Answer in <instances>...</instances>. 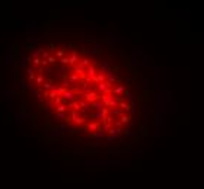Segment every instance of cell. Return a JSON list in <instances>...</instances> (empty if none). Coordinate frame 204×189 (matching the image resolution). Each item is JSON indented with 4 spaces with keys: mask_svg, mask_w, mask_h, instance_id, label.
<instances>
[{
    "mask_svg": "<svg viewBox=\"0 0 204 189\" xmlns=\"http://www.w3.org/2000/svg\"><path fill=\"white\" fill-rule=\"evenodd\" d=\"M61 64H64V65H67V64H70V58H67V57H63V58H60L58 60Z\"/></svg>",
    "mask_w": 204,
    "mask_h": 189,
    "instance_id": "obj_27",
    "label": "cell"
},
{
    "mask_svg": "<svg viewBox=\"0 0 204 189\" xmlns=\"http://www.w3.org/2000/svg\"><path fill=\"white\" fill-rule=\"evenodd\" d=\"M104 82H106V76H105V73L99 71L98 74H96V77H95L93 83H104Z\"/></svg>",
    "mask_w": 204,
    "mask_h": 189,
    "instance_id": "obj_7",
    "label": "cell"
},
{
    "mask_svg": "<svg viewBox=\"0 0 204 189\" xmlns=\"http://www.w3.org/2000/svg\"><path fill=\"white\" fill-rule=\"evenodd\" d=\"M99 130V125L96 124V122H89V124H86V131H92V132H95V131Z\"/></svg>",
    "mask_w": 204,
    "mask_h": 189,
    "instance_id": "obj_10",
    "label": "cell"
},
{
    "mask_svg": "<svg viewBox=\"0 0 204 189\" xmlns=\"http://www.w3.org/2000/svg\"><path fill=\"white\" fill-rule=\"evenodd\" d=\"M61 98H63L64 101L73 102V101H75V92H73V90H69V89H66V90H64V93H63V96H61Z\"/></svg>",
    "mask_w": 204,
    "mask_h": 189,
    "instance_id": "obj_3",
    "label": "cell"
},
{
    "mask_svg": "<svg viewBox=\"0 0 204 189\" xmlns=\"http://www.w3.org/2000/svg\"><path fill=\"white\" fill-rule=\"evenodd\" d=\"M130 115H127V113H122L121 116H120V121H121V124H128L130 122Z\"/></svg>",
    "mask_w": 204,
    "mask_h": 189,
    "instance_id": "obj_17",
    "label": "cell"
},
{
    "mask_svg": "<svg viewBox=\"0 0 204 189\" xmlns=\"http://www.w3.org/2000/svg\"><path fill=\"white\" fill-rule=\"evenodd\" d=\"M120 108H121V109H124V111H127V112H130V109H131V105H130L128 102L121 101V102H120Z\"/></svg>",
    "mask_w": 204,
    "mask_h": 189,
    "instance_id": "obj_14",
    "label": "cell"
},
{
    "mask_svg": "<svg viewBox=\"0 0 204 189\" xmlns=\"http://www.w3.org/2000/svg\"><path fill=\"white\" fill-rule=\"evenodd\" d=\"M143 83H144V84H143V86H144V89H146V90H149V87H150V80H147V79H146Z\"/></svg>",
    "mask_w": 204,
    "mask_h": 189,
    "instance_id": "obj_29",
    "label": "cell"
},
{
    "mask_svg": "<svg viewBox=\"0 0 204 189\" xmlns=\"http://www.w3.org/2000/svg\"><path fill=\"white\" fill-rule=\"evenodd\" d=\"M125 90H127V89H125V86H124V84H118V86H115V87L111 90V93H112V94H115V96H120V98H121V94L125 93Z\"/></svg>",
    "mask_w": 204,
    "mask_h": 189,
    "instance_id": "obj_1",
    "label": "cell"
},
{
    "mask_svg": "<svg viewBox=\"0 0 204 189\" xmlns=\"http://www.w3.org/2000/svg\"><path fill=\"white\" fill-rule=\"evenodd\" d=\"M90 106L95 109V112H101L102 109L105 108V105H104V102L101 101V99H98L96 102H93V103H90Z\"/></svg>",
    "mask_w": 204,
    "mask_h": 189,
    "instance_id": "obj_4",
    "label": "cell"
},
{
    "mask_svg": "<svg viewBox=\"0 0 204 189\" xmlns=\"http://www.w3.org/2000/svg\"><path fill=\"white\" fill-rule=\"evenodd\" d=\"M41 61H42V58L36 57V58H32V61H31V63H32V64H34L35 67H40V65H41Z\"/></svg>",
    "mask_w": 204,
    "mask_h": 189,
    "instance_id": "obj_21",
    "label": "cell"
},
{
    "mask_svg": "<svg viewBox=\"0 0 204 189\" xmlns=\"http://www.w3.org/2000/svg\"><path fill=\"white\" fill-rule=\"evenodd\" d=\"M79 61H80V63H79V65H80V67H83V68H85V67H87V65H90V60H89V58H82V60H79Z\"/></svg>",
    "mask_w": 204,
    "mask_h": 189,
    "instance_id": "obj_18",
    "label": "cell"
},
{
    "mask_svg": "<svg viewBox=\"0 0 204 189\" xmlns=\"http://www.w3.org/2000/svg\"><path fill=\"white\" fill-rule=\"evenodd\" d=\"M73 67H75V71H76V74H77V76H80V77L85 76V68H83V67H80L79 64L73 65Z\"/></svg>",
    "mask_w": 204,
    "mask_h": 189,
    "instance_id": "obj_12",
    "label": "cell"
},
{
    "mask_svg": "<svg viewBox=\"0 0 204 189\" xmlns=\"http://www.w3.org/2000/svg\"><path fill=\"white\" fill-rule=\"evenodd\" d=\"M82 92H83L85 94H86V93H90V92H93V87L89 84V83H85V84H83V90H82Z\"/></svg>",
    "mask_w": 204,
    "mask_h": 189,
    "instance_id": "obj_16",
    "label": "cell"
},
{
    "mask_svg": "<svg viewBox=\"0 0 204 189\" xmlns=\"http://www.w3.org/2000/svg\"><path fill=\"white\" fill-rule=\"evenodd\" d=\"M79 77H80V76H77V74H70V76H69L70 83H76L77 80H79Z\"/></svg>",
    "mask_w": 204,
    "mask_h": 189,
    "instance_id": "obj_22",
    "label": "cell"
},
{
    "mask_svg": "<svg viewBox=\"0 0 204 189\" xmlns=\"http://www.w3.org/2000/svg\"><path fill=\"white\" fill-rule=\"evenodd\" d=\"M67 109H69V108H67L66 103H60V105L55 106V111H57V112H67Z\"/></svg>",
    "mask_w": 204,
    "mask_h": 189,
    "instance_id": "obj_15",
    "label": "cell"
},
{
    "mask_svg": "<svg viewBox=\"0 0 204 189\" xmlns=\"http://www.w3.org/2000/svg\"><path fill=\"white\" fill-rule=\"evenodd\" d=\"M90 137H92L93 140H104V137H105V131L99 128V130H98V131H95V132H93V134H92Z\"/></svg>",
    "mask_w": 204,
    "mask_h": 189,
    "instance_id": "obj_5",
    "label": "cell"
},
{
    "mask_svg": "<svg viewBox=\"0 0 204 189\" xmlns=\"http://www.w3.org/2000/svg\"><path fill=\"white\" fill-rule=\"evenodd\" d=\"M35 83H36V84H42V83H44V76H42V74L36 76L35 77Z\"/></svg>",
    "mask_w": 204,
    "mask_h": 189,
    "instance_id": "obj_23",
    "label": "cell"
},
{
    "mask_svg": "<svg viewBox=\"0 0 204 189\" xmlns=\"http://www.w3.org/2000/svg\"><path fill=\"white\" fill-rule=\"evenodd\" d=\"M47 61H48V64H55V63H57V58H55V57H52V55H50V57H48V58H47Z\"/></svg>",
    "mask_w": 204,
    "mask_h": 189,
    "instance_id": "obj_26",
    "label": "cell"
},
{
    "mask_svg": "<svg viewBox=\"0 0 204 189\" xmlns=\"http://www.w3.org/2000/svg\"><path fill=\"white\" fill-rule=\"evenodd\" d=\"M125 134H127V135H131V130H130V128H128V130H125Z\"/></svg>",
    "mask_w": 204,
    "mask_h": 189,
    "instance_id": "obj_31",
    "label": "cell"
},
{
    "mask_svg": "<svg viewBox=\"0 0 204 189\" xmlns=\"http://www.w3.org/2000/svg\"><path fill=\"white\" fill-rule=\"evenodd\" d=\"M111 113H112L114 116H121V115H122V111L120 109V106H118V108H112Z\"/></svg>",
    "mask_w": 204,
    "mask_h": 189,
    "instance_id": "obj_19",
    "label": "cell"
},
{
    "mask_svg": "<svg viewBox=\"0 0 204 189\" xmlns=\"http://www.w3.org/2000/svg\"><path fill=\"white\" fill-rule=\"evenodd\" d=\"M42 89H44V90H50V92H51V90H54V89H55V86H54L51 82H44V83H42Z\"/></svg>",
    "mask_w": 204,
    "mask_h": 189,
    "instance_id": "obj_13",
    "label": "cell"
},
{
    "mask_svg": "<svg viewBox=\"0 0 204 189\" xmlns=\"http://www.w3.org/2000/svg\"><path fill=\"white\" fill-rule=\"evenodd\" d=\"M131 79H133V77H131V76H128L127 79H125V83H130V82H131Z\"/></svg>",
    "mask_w": 204,
    "mask_h": 189,
    "instance_id": "obj_30",
    "label": "cell"
},
{
    "mask_svg": "<svg viewBox=\"0 0 204 189\" xmlns=\"http://www.w3.org/2000/svg\"><path fill=\"white\" fill-rule=\"evenodd\" d=\"M70 84H71V83H70L69 79H64V82H63V87H64V89H69Z\"/></svg>",
    "mask_w": 204,
    "mask_h": 189,
    "instance_id": "obj_28",
    "label": "cell"
},
{
    "mask_svg": "<svg viewBox=\"0 0 204 189\" xmlns=\"http://www.w3.org/2000/svg\"><path fill=\"white\" fill-rule=\"evenodd\" d=\"M64 90H66V89H64L63 86H61V87H55V93H57V96H63Z\"/></svg>",
    "mask_w": 204,
    "mask_h": 189,
    "instance_id": "obj_25",
    "label": "cell"
},
{
    "mask_svg": "<svg viewBox=\"0 0 204 189\" xmlns=\"http://www.w3.org/2000/svg\"><path fill=\"white\" fill-rule=\"evenodd\" d=\"M79 105H80V109H83V112H87L90 109V103L86 101H79Z\"/></svg>",
    "mask_w": 204,
    "mask_h": 189,
    "instance_id": "obj_11",
    "label": "cell"
},
{
    "mask_svg": "<svg viewBox=\"0 0 204 189\" xmlns=\"http://www.w3.org/2000/svg\"><path fill=\"white\" fill-rule=\"evenodd\" d=\"M77 61H79V54H77L76 50H73V51H71V55H70V65H75Z\"/></svg>",
    "mask_w": 204,
    "mask_h": 189,
    "instance_id": "obj_8",
    "label": "cell"
},
{
    "mask_svg": "<svg viewBox=\"0 0 204 189\" xmlns=\"http://www.w3.org/2000/svg\"><path fill=\"white\" fill-rule=\"evenodd\" d=\"M99 99V94L96 92H90V93H86L85 96V101L89 102V103H93V102H96Z\"/></svg>",
    "mask_w": 204,
    "mask_h": 189,
    "instance_id": "obj_2",
    "label": "cell"
},
{
    "mask_svg": "<svg viewBox=\"0 0 204 189\" xmlns=\"http://www.w3.org/2000/svg\"><path fill=\"white\" fill-rule=\"evenodd\" d=\"M67 108H70L71 111H76V112H79V111H80V105H79V102H76V101L69 102V103H67Z\"/></svg>",
    "mask_w": 204,
    "mask_h": 189,
    "instance_id": "obj_9",
    "label": "cell"
},
{
    "mask_svg": "<svg viewBox=\"0 0 204 189\" xmlns=\"http://www.w3.org/2000/svg\"><path fill=\"white\" fill-rule=\"evenodd\" d=\"M89 53H90V54H93V55H96V57H98L99 54L102 53V50H101V45H99L98 42H93V47H92V50H90Z\"/></svg>",
    "mask_w": 204,
    "mask_h": 189,
    "instance_id": "obj_6",
    "label": "cell"
},
{
    "mask_svg": "<svg viewBox=\"0 0 204 189\" xmlns=\"http://www.w3.org/2000/svg\"><path fill=\"white\" fill-rule=\"evenodd\" d=\"M64 57V50H57L55 51V58H63Z\"/></svg>",
    "mask_w": 204,
    "mask_h": 189,
    "instance_id": "obj_24",
    "label": "cell"
},
{
    "mask_svg": "<svg viewBox=\"0 0 204 189\" xmlns=\"http://www.w3.org/2000/svg\"><path fill=\"white\" fill-rule=\"evenodd\" d=\"M140 55H143V51L141 50H131V57H140Z\"/></svg>",
    "mask_w": 204,
    "mask_h": 189,
    "instance_id": "obj_20",
    "label": "cell"
}]
</instances>
